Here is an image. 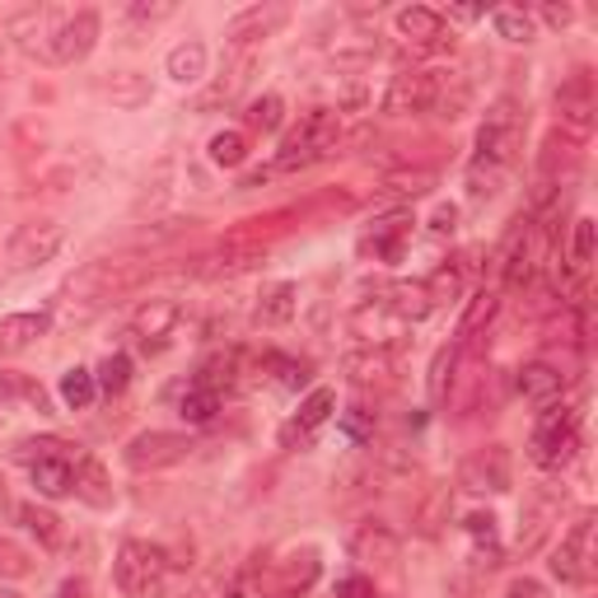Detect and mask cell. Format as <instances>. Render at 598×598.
Returning <instances> with one entry per match:
<instances>
[{
  "label": "cell",
  "instance_id": "83f0119b",
  "mask_svg": "<svg viewBox=\"0 0 598 598\" xmlns=\"http://www.w3.org/2000/svg\"><path fill=\"white\" fill-rule=\"evenodd\" d=\"M491 29L505 38V43H533V14L524 6H495L491 10Z\"/></svg>",
  "mask_w": 598,
  "mask_h": 598
},
{
  "label": "cell",
  "instance_id": "484cf974",
  "mask_svg": "<svg viewBox=\"0 0 598 598\" xmlns=\"http://www.w3.org/2000/svg\"><path fill=\"white\" fill-rule=\"evenodd\" d=\"M495 309H501V295H495V290H477V295L468 299L463 318H458V346H468L477 332H482V328H491Z\"/></svg>",
  "mask_w": 598,
  "mask_h": 598
},
{
  "label": "cell",
  "instance_id": "ba28073f",
  "mask_svg": "<svg viewBox=\"0 0 598 598\" xmlns=\"http://www.w3.org/2000/svg\"><path fill=\"white\" fill-rule=\"evenodd\" d=\"M552 575L562 585H585L594 575V520L589 514L562 537V547L552 552Z\"/></svg>",
  "mask_w": 598,
  "mask_h": 598
},
{
  "label": "cell",
  "instance_id": "8992f818",
  "mask_svg": "<svg viewBox=\"0 0 598 598\" xmlns=\"http://www.w3.org/2000/svg\"><path fill=\"white\" fill-rule=\"evenodd\" d=\"M445 94V75L440 71H403L393 75V85L384 94V113L393 117H416V113H430Z\"/></svg>",
  "mask_w": 598,
  "mask_h": 598
},
{
  "label": "cell",
  "instance_id": "f5cc1de1",
  "mask_svg": "<svg viewBox=\"0 0 598 598\" xmlns=\"http://www.w3.org/2000/svg\"><path fill=\"white\" fill-rule=\"evenodd\" d=\"M271 598H295V594H271Z\"/></svg>",
  "mask_w": 598,
  "mask_h": 598
},
{
  "label": "cell",
  "instance_id": "e0dca14e",
  "mask_svg": "<svg viewBox=\"0 0 598 598\" xmlns=\"http://www.w3.org/2000/svg\"><path fill=\"white\" fill-rule=\"evenodd\" d=\"M295 309H299V286L295 281H276V286H267L263 295H257L253 318H257V328H286L295 318Z\"/></svg>",
  "mask_w": 598,
  "mask_h": 598
},
{
  "label": "cell",
  "instance_id": "d6986e66",
  "mask_svg": "<svg viewBox=\"0 0 598 598\" xmlns=\"http://www.w3.org/2000/svg\"><path fill=\"white\" fill-rule=\"evenodd\" d=\"M393 24H397V33H403L407 43H416V47H430L435 38H445V19H440V10H430V6H407V10H397V14H393Z\"/></svg>",
  "mask_w": 598,
  "mask_h": 598
},
{
  "label": "cell",
  "instance_id": "ab89813d",
  "mask_svg": "<svg viewBox=\"0 0 598 598\" xmlns=\"http://www.w3.org/2000/svg\"><path fill=\"white\" fill-rule=\"evenodd\" d=\"M388 188H397L403 196H421V192H430V188H435V173H430V169H416V173H393V178H388Z\"/></svg>",
  "mask_w": 598,
  "mask_h": 598
},
{
  "label": "cell",
  "instance_id": "816d5d0a",
  "mask_svg": "<svg viewBox=\"0 0 598 598\" xmlns=\"http://www.w3.org/2000/svg\"><path fill=\"white\" fill-rule=\"evenodd\" d=\"M440 19H458V24H472V19H482V10H472V6H453V10H445Z\"/></svg>",
  "mask_w": 598,
  "mask_h": 598
},
{
  "label": "cell",
  "instance_id": "ffe728a7",
  "mask_svg": "<svg viewBox=\"0 0 598 598\" xmlns=\"http://www.w3.org/2000/svg\"><path fill=\"white\" fill-rule=\"evenodd\" d=\"M281 24H286V6H253L238 19H229V38L244 47V43H257V38H267L271 29H281Z\"/></svg>",
  "mask_w": 598,
  "mask_h": 598
},
{
  "label": "cell",
  "instance_id": "d6a6232c",
  "mask_svg": "<svg viewBox=\"0 0 598 598\" xmlns=\"http://www.w3.org/2000/svg\"><path fill=\"white\" fill-rule=\"evenodd\" d=\"M421 286H426L430 309H435V305H453V299L463 295V271H458L453 263H449V267H435V276H430V281H421Z\"/></svg>",
  "mask_w": 598,
  "mask_h": 598
},
{
  "label": "cell",
  "instance_id": "8fae6325",
  "mask_svg": "<svg viewBox=\"0 0 598 598\" xmlns=\"http://www.w3.org/2000/svg\"><path fill=\"white\" fill-rule=\"evenodd\" d=\"M458 482H463L468 491H510V482H514L510 449H505V445L477 449L468 463H463V472H458Z\"/></svg>",
  "mask_w": 598,
  "mask_h": 598
},
{
  "label": "cell",
  "instance_id": "ee69618b",
  "mask_svg": "<svg viewBox=\"0 0 598 598\" xmlns=\"http://www.w3.org/2000/svg\"><path fill=\"white\" fill-rule=\"evenodd\" d=\"M19 393H29V378L19 370H0V403H14Z\"/></svg>",
  "mask_w": 598,
  "mask_h": 598
},
{
  "label": "cell",
  "instance_id": "c3c4849f",
  "mask_svg": "<svg viewBox=\"0 0 598 598\" xmlns=\"http://www.w3.org/2000/svg\"><path fill=\"white\" fill-rule=\"evenodd\" d=\"M537 14H543L552 29H566L570 19H575V10H570V6H537Z\"/></svg>",
  "mask_w": 598,
  "mask_h": 598
},
{
  "label": "cell",
  "instance_id": "7c38bea8",
  "mask_svg": "<svg viewBox=\"0 0 598 598\" xmlns=\"http://www.w3.org/2000/svg\"><path fill=\"white\" fill-rule=\"evenodd\" d=\"M533 267H537V238L528 225H520L505 238V253H501V286L505 290H524L533 281Z\"/></svg>",
  "mask_w": 598,
  "mask_h": 598
},
{
  "label": "cell",
  "instance_id": "f907efd6",
  "mask_svg": "<svg viewBox=\"0 0 598 598\" xmlns=\"http://www.w3.org/2000/svg\"><path fill=\"white\" fill-rule=\"evenodd\" d=\"M173 14V6H131V19H164Z\"/></svg>",
  "mask_w": 598,
  "mask_h": 598
},
{
  "label": "cell",
  "instance_id": "b9f144b4",
  "mask_svg": "<svg viewBox=\"0 0 598 598\" xmlns=\"http://www.w3.org/2000/svg\"><path fill=\"white\" fill-rule=\"evenodd\" d=\"M505 598H547V585L533 580V575H514L505 585Z\"/></svg>",
  "mask_w": 598,
  "mask_h": 598
},
{
  "label": "cell",
  "instance_id": "2e32d148",
  "mask_svg": "<svg viewBox=\"0 0 598 598\" xmlns=\"http://www.w3.org/2000/svg\"><path fill=\"white\" fill-rule=\"evenodd\" d=\"M178 318H183V309H178V299H150V305L131 318V332L141 337L146 346H164L173 328H178Z\"/></svg>",
  "mask_w": 598,
  "mask_h": 598
},
{
  "label": "cell",
  "instance_id": "d4e9b609",
  "mask_svg": "<svg viewBox=\"0 0 598 598\" xmlns=\"http://www.w3.org/2000/svg\"><path fill=\"white\" fill-rule=\"evenodd\" d=\"M206 43H196V38H188V43H178L169 52V75L178 79V85H196V79H206Z\"/></svg>",
  "mask_w": 598,
  "mask_h": 598
},
{
  "label": "cell",
  "instance_id": "e575fe53",
  "mask_svg": "<svg viewBox=\"0 0 598 598\" xmlns=\"http://www.w3.org/2000/svg\"><path fill=\"white\" fill-rule=\"evenodd\" d=\"M403 238H407V221H384V229H378L374 238H365V248L397 263V257H403Z\"/></svg>",
  "mask_w": 598,
  "mask_h": 598
},
{
  "label": "cell",
  "instance_id": "603a6c76",
  "mask_svg": "<svg viewBox=\"0 0 598 598\" xmlns=\"http://www.w3.org/2000/svg\"><path fill=\"white\" fill-rule=\"evenodd\" d=\"M384 305V313L393 318V323H421V318L430 313V299H426V286H393L388 299H378Z\"/></svg>",
  "mask_w": 598,
  "mask_h": 598
},
{
  "label": "cell",
  "instance_id": "74e56055",
  "mask_svg": "<svg viewBox=\"0 0 598 598\" xmlns=\"http://www.w3.org/2000/svg\"><path fill=\"white\" fill-rule=\"evenodd\" d=\"M594 234H598V225L589 221V215H580V221H575V234H570V263H575V271H585L594 263Z\"/></svg>",
  "mask_w": 598,
  "mask_h": 598
},
{
  "label": "cell",
  "instance_id": "60d3db41",
  "mask_svg": "<svg viewBox=\"0 0 598 598\" xmlns=\"http://www.w3.org/2000/svg\"><path fill=\"white\" fill-rule=\"evenodd\" d=\"M108 94L117 98V104H141V98H146V85H141V75H122V85L113 79Z\"/></svg>",
  "mask_w": 598,
  "mask_h": 598
},
{
  "label": "cell",
  "instance_id": "52a82bcc",
  "mask_svg": "<svg viewBox=\"0 0 598 598\" xmlns=\"http://www.w3.org/2000/svg\"><path fill=\"white\" fill-rule=\"evenodd\" d=\"M192 453V440L178 430H141L136 440H127L122 458L131 472H159V468H173L183 463V458Z\"/></svg>",
  "mask_w": 598,
  "mask_h": 598
},
{
  "label": "cell",
  "instance_id": "f1b7e54d",
  "mask_svg": "<svg viewBox=\"0 0 598 598\" xmlns=\"http://www.w3.org/2000/svg\"><path fill=\"white\" fill-rule=\"evenodd\" d=\"M94 384H98V393H108V397L127 393V384H131V355H127V351L104 355V361H98V370H94Z\"/></svg>",
  "mask_w": 598,
  "mask_h": 598
},
{
  "label": "cell",
  "instance_id": "cb8c5ba5",
  "mask_svg": "<svg viewBox=\"0 0 598 598\" xmlns=\"http://www.w3.org/2000/svg\"><path fill=\"white\" fill-rule=\"evenodd\" d=\"M346 374H351V384H388V374H393V355L384 346H370V351H351L346 355Z\"/></svg>",
  "mask_w": 598,
  "mask_h": 598
},
{
  "label": "cell",
  "instance_id": "ac0fdd59",
  "mask_svg": "<svg viewBox=\"0 0 598 598\" xmlns=\"http://www.w3.org/2000/svg\"><path fill=\"white\" fill-rule=\"evenodd\" d=\"M351 556L355 562H378V566H388V562H397V537H393V528L388 524H361L351 533Z\"/></svg>",
  "mask_w": 598,
  "mask_h": 598
},
{
  "label": "cell",
  "instance_id": "9c48e42d",
  "mask_svg": "<svg viewBox=\"0 0 598 598\" xmlns=\"http://www.w3.org/2000/svg\"><path fill=\"white\" fill-rule=\"evenodd\" d=\"M594 113H598L594 75L575 71L570 79H562V89H556V117H562V127H570L575 136H589L594 131Z\"/></svg>",
  "mask_w": 598,
  "mask_h": 598
},
{
  "label": "cell",
  "instance_id": "7402d4cb",
  "mask_svg": "<svg viewBox=\"0 0 598 598\" xmlns=\"http://www.w3.org/2000/svg\"><path fill=\"white\" fill-rule=\"evenodd\" d=\"M75 495L94 510H108L113 505V487H108V472L98 458H79L75 463Z\"/></svg>",
  "mask_w": 598,
  "mask_h": 598
},
{
  "label": "cell",
  "instance_id": "44dd1931",
  "mask_svg": "<svg viewBox=\"0 0 598 598\" xmlns=\"http://www.w3.org/2000/svg\"><path fill=\"white\" fill-rule=\"evenodd\" d=\"M47 328H52V313H10V318H0V346L6 351H24V346H33L38 337H47Z\"/></svg>",
  "mask_w": 598,
  "mask_h": 598
},
{
  "label": "cell",
  "instance_id": "4dcf8cb0",
  "mask_svg": "<svg viewBox=\"0 0 598 598\" xmlns=\"http://www.w3.org/2000/svg\"><path fill=\"white\" fill-rule=\"evenodd\" d=\"M206 154H211V164H221V169H238L248 159V136L244 131H215L211 136V146H206Z\"/></svg>",
  "mask_w": 598,
  "mask_h": 598
},
{
  "label": "cell",
  "instance_id": "f35d334b",
  "mask_svg": "<svg viewBox=\"0 0 598 598\" xmlns=\"http://www.w3.org/2000/svg\"><path fill=\"white\" fill-rule=\"evenodd\" d=\"M458 351H463V346H440V355H435V365H430V393L435 397H445V384H449V378H453V365H458Z\"/></svg>",
  "mask_w": 598,
  "mask_h": 598
},
{
  "label": "cell",
  "instance_id": "bcb514c9",
  "mask_svg": "<svg viewBox=\"0 0 598 598\" xmlns=\"http://www.w3.org/2000/svg\"><path fill=\"white\" fill-rule=\"evenodd\" d=\"M342 426H346V435H351V440H365V435H370V426H374V421H370V412H365V407H351Z\"/></svg>",
  "mask_w": 598,
  "mask_h": 598
},
{
  "label": "cell",
  "instance_id": "3957f363",
  "mask_svg": "<svg viewBox=\"0 0 598 598\" xmlns=\"http://www.w3.org/2000/svg\"><path fill=\"white\" fill-rule=\"evenodd\" d=\"M575 449H580V416L566 403L543 407V416L533 426V440H528V458L537 468H566Z\"/></svg>",
  "mask_w": 598,
  "mask_h": 598
},
{
  "label": "cell",
  "instance_id": "7dc6e473",
  "mask_svg": "<svg viewBox=\"0 0 598 598\" xmlns=\"http://www.w3.org/2000/svg\"><path fill=\"white\" fill-rule=\"evenodd\" d=\"M468 533H472V537H487V543H495V514H468Z\"/></svg>",
  "mask_w": 598,
  "mask_h": 598
},
{
  "label": "cell",
  "instance_id": "6da1fadb",
  "mask_svg": "<svg viewBox=\"0 0 598 598\" xmlns=\"http://www.w3.org/2000/svg\"><path fill=\"white\" fill-rule=\"evenodd\" d=\"M342 141V117L332 108H309L299 122L286 131L281 150H276V173H299L309 164H323V159Z\"/></svg>",
  "mask_w": 598,
  "mask_h": 598
},
{
  "label": "cell",
  "instance_id": "8d00e7d4",
  "mask_svg": "<svg viewBox=\"0 0 598 598\" xmlns=\"http://www.w3.org/2000/svg\"><path fill=\"white\" fill-rule=\"evenodd\" d=\"M501 183H505V169H495V164H477L472 159V169H468V196H495L501 192Z\"/></svg>",
  "mask_w": 598,
  "mask_h": 598
},
{
  "label": "cell",
  "instance_id": "30bf717a",
  "mask_svg": "<svg viewBox=\"0 0 598 598\" xmlns=\"http://www.w3.org/2000/svg\"><path fill=\"white\" fill-rule=\"evenodd\" d=\"M94 43H98V14L94 10H75L47 38V52H52L56 66H75V62H85V56L94 52Z\"/></svg>",
  "mask_w": 598,
  "mask_h": 598
},
{
  "label": "cell",
  "instance_id": "4316f807",
  "mask_svg": "<svg viewBox=\"0 0 598 598\" xmlns=\"http://www.w3.org/2000/svg\"><path fill=\"white\" fill-rule=\"evenodd\" d=\"M215 412H221V393L206 388V384H192L183 397H178V416H183L188 426H211Z\"/></svg>",
  "mask_w": 598,
  "mask_h": 598
},
{
  "label": "cell",
  "instance_id": "7bdbcfd3",
  "mask_svg": "<svg viewBox=\"0 0 598 598\" xmlns=\"http://www.w3.org/2000/svg\"><path fill=\"white\" fill-rule=\"evenodd\" d=\"M271 365L281 370V384H286V388H299V384L309 378V365H305V361H286V355H276Z\"/></svg>",
  "mask_w": 598,
  "mask_h": 598
},
{
  "label": "cell",
  "instance_id": "f546056e",
  "mask_svg": "<svg viewBox=\"0 0 598 598\" xmlns=\"http://www.w3.org/2000/svg\"><path fill=\"white\" fill-rule=\"evenodd\" d=\"M94 397H98V384H94V370H66L62 374V403L71 412H89L94 407Z\"/></svg>",
  "mask_w": 598,
  "mask_h": 598
},
{
  "label": "cell",
  "instance_id": "f6af8a7d",
  "mask_svg": "<svg viewBox=\"0 0 598 598\" xmlns=\"http://www.w3.org/2000/svg\"><path fill=\"white\" fill-rule=\"evenodd\" d=\"M337 598H374V585L365 575H346V580H337Z\"/></svg>",
  "mask_w": 598,
  "mask_h": 598
},
{
  "label": "cell",
  "instance_id": "d590c367",
  "mask_svg": "<svg viewBox=\"0 0 598 598\" xmlns=\"http://www.w3.org/2000/svg\"><path fill=\"white\" fill-rule=\"evenodd\" d=\"M29 570H33V556L14 537H0V580H24Z\"/></svg>",
  "mask_w": 598,
  "mask_h": 598
},
{
  "label": "cell",
  "instance_id": "5bb4252c",
  "mask_svg": "<svg viewBox=\"0 0 598 598\" xmlns=\"http://www.w3.org/2000/svg\"><path fill=\"white\" fill-rule=\"evenodd\" d=\"M29 472H33V487H38L43 501H66V495H75V463H71L66 453L33 458Z\"/></svg>",
  "mask_w": 598,
  "mask_h": 598
},
{
  "label": "cell",
  "instance_id": "9a60e30c",
  "mask_svg": "<svg viewBox=\"0 0 598 598\" xmlns=\"http://www.w3.org/2000/svg\"><path fill=\"white\" fill-rule=\"evenodd\" d=\"M332 412H337V393H332V388H313V393L305 397V403H299V416H295V421L281 430V445H286V449H295V440L305 445L309 435H313L318 426H323Z\"/></svg>",
  "mask_w": 598,
  "mask_h": 598
},
{
  "label": "cell",
  "instance_id": "5b68a950",
  "mask_svg": "<svg viewBox=\"0 0 598 598\" xmlns=\"http://www.w3.org/2000/svg\"><path fill=\"white\" fill-rule=\"evenodd\" d=\"M66 244V229L56 225V221H29V225H19L10 234V244H6V263L14 271H33V267H47L56 253H62Z\"/></svg>",
  "mask_w": 598,
  "mask_h": 598
},
{
  "label": "cell",
  "instance_id": "681fc988",
  "mask_svg": "<svg viewBox=\"0 0 598 598\" xmlns=\"http://www.w3.org/2000/svg\"><path fill=\"white\" fill-rule=\"evenodd\" d=\"M453 225H458V211L453 206H440V211H435V234H453Z\"/></svg>",
  "mask_w": 598,
  "mask_h": 598
},
{
  "label": "cell",
  "instance_id": "836d02e7",
  "mask_svg": "<svg viewBox=\"0 0 598 598\" xmlns=\"http://www.w3.org/2000/svg\"><path fill=\"white\" fill-rule=\"evenodd\" d=\"M19 514H24V524L38 533V543H43L47 552H56V547H62V520H56L52 510H43V505H24Z\"/></svg>",
  "mask_w": 598,
  "mask_h": 598
},
{
  "label": "cell",
  "instance_id": "1f68e13d",
  "mask_svg": "<svg viewBox=\"0 0 598 598\" xmlns=\"http://www.w3.org/2000/svg\"><path fill=\"white\" fill-rule=\"evenodd\" d=\"M281 117H286V98L281 94H263V98H253L248 104V113H244V122L253 127V131H276L281 127Z\"/></svg>",
  "mask_w": 598,
  "mask_h": 598
},
{
  "label": "cell",
  "instance_id": "7a4b0ae2",
  "mask_svg": "<svg viewBox=\"0 0 598 598\" xmlns=\"http://www.w3.org/2000/svg\"><path fill=\"white\" fill-rule=\"evenodd\" d=\"M520 146H524L520 104H514V98H495V104L487 108V117H482V127H477V164H495V169L510 173Z\"/></svg>",
  "mask_w": 598,
  "mask_h": 598
},
{
  "label": "cell",
  "instance_id": "277c9868",
  "mask_svg": "<svg viewBox=\"0 0 598 598\" xmlns=\"http://www.w3.org/2000/svg\"><path fill=\"white\" fill-rule=\"evenodd\" d=\"M113 580L127 598H164L169 585V562L164 552L150 543H122L113 562Z\"/></svg>",
  "mask_w": 598,
  "mask_h": 598
},
{
  "label": "cell",
  "instance_id": "4fadbf2b",
  "mask_svg": "<svg viewBox=\"0 0 598 598\" xmlns=\"http://www.w3.org/2000/svg\"><path fill=\"white\" fill-rule=\"evenodd\" d=\"M514 388H520L524 403L552 407L556 397L566 393V374L556 370V365H547V361H528V365H520V378H514Z\"/></svg>",
  "mask_w": 598,
  "mask_h": 598
}]
</instances>
